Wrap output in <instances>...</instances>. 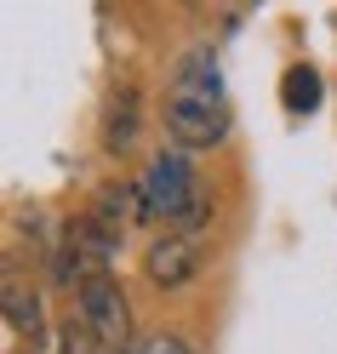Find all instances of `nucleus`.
Masks as SVG:
<instances>
[{"instance_id": "nucleus-1", "label": "nucleus", "mask_w": 337, "mask_h": 354, "mask_svg": "<svg viewBox=\"0 0 337 354\" xmlns=\"http://www.w3.org/2000/svg\"><path fill=\"white\" fill-rule=\"evenodd\" d=\"M229 97H223V75L212 52H189L177 63L172 97H166V131L183 149H212L229 138Z\"/></svg>"}, {"instance_id": "nucleus-2", "label": "nucleus", "mask_w": 337, "mask_h": 354, "mask_svg": "<svg viewBox=\"0 0 337 354\" xmlns=\"http://www.w3.org/2000/svg\"><path fill=\"white\" fill-rule=\"evenodd\" d=\"M143 201H149V217H166V223H177V234L206 229V201H200V177L189 166L183 149H161L143 171Z\"/></svg>"}, {"instance_id": "nucleus-3", "label": "nucleus", "mask_w": 337, "mask_h": 354, "mask_svg": "<svg viewBox=\"0 0 337 354\" xmlns=\"http://www.w3.org/2000/svg\"><path fill=\"white\" fill-rule=\"evenodd\" d=\"M80 326L92 331L98 343H131V308L120 297V280L115 274H92L80 280Z\"/></svg>"}, {"instance_id": "nucleus-4", "label": "nucleus", "mask_w": 337, "mask_h": 354, "mask_svg": "<svg viewBox=\"0 0 337 354\" xmlns=\"http://www.w3.org/2000/svg\"><path fill=\"white\" fill-rule=\"evenodd\" d=\"M194 269H200V246H194L189 234H161V240L143 252V274H149L154 286H189Z\"/></svg>"}, {"instance_id": "nucleus-5", "label": "nucleus", "mask_w": 337, "mask_h": 354, "mask_svg": "<svg viewBox=\"0 0 337 354\" xmlns=\"http://www.w3.org/2000/svg\"><path fill=\"white\" fill-rule=\"evenodd\" d=\"M98 229L109 234V240H120L126 229H138V223H154L149 217V201H143V183H109L103 194H98Z\"/></svg>"}, {"instance_id": "nucleus-6", "label": "nucleus", "mask_w": 337, "mask_h": 354, "mask_svg": "<svg viewBox=\"0 0 337 354\" xmlns=\"http://www.w3.org/2000/svg\"><path fill=\"white\" fill-rule=\"evenodd\" d=\"M138 126H143V103L138 92H115V103H109V131H103V143L126 154L131 143H138Z\"/></svg>"}, {"instance_id": "nucleus-7", "label": "nucleus", "mask_w": 337, "mask_h": 354, "mask_svg": "<svg viewBox=\"0 0 337 354\" xmlns=\"http://www.w3.org/2000/svg\"><path fill=\"white\" fill-rule=\"evenodd\" d=\"M314 103H320V75L309 63H291L286 69V109L291 115H314Z\"/></svg>"}, {"instance_id": "nucleus-8", "label": "nucleus", "mask_w": 337, "mask_h": 354, "mask_svg": "<svg viewBox=\"0 0 337 354\" xmlns=\"http://www.w3.org/2000/svg\"><path fill=\"white\" fill-rule=\"evenodd\" d=\"M6 326L12 331H40V303H35V292H24L17 280H6Z\"/></svg>"}, {"instance_id": "nucleus-9", "label": "nucleus", "mask_w": 337, "mask_h": 354, "mask_svg": "<svg viewBox=\"0 0 337 354\" xmlns=\"http://www.w3.org/2000/svg\"><path fill=\"white\" fill-rule=\"evenodd\" d=\"M120 354H194V348L177 337V331H149V337H131Z\"/></svg>"}, {"instance_id": "nucleus-10", "label": "nucleus", "mask_w": 337, "mask_h": 354, "mask_svg": "<svg viewBox=\"0 0 337 354\" xmlns=\"http://www.w3.org/2000/svg\"><path fill=\"white\" fill-rule=\"evenodd\" d=\"M63 354H92V343H86V337H80V331L69 326V331H63Z\"/></svg>"}]
</instances>
